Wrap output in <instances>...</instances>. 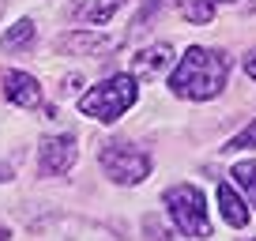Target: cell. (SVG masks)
<instances>
[{
	"instance_id": "cell-12",
	"label": "cell",
	"mask_w": 256,
	"mask_h": 241,
	"mask_svg": "<svg viewBox=\"0 0 256 241\" xmlns=\"http://www.w3.org/2000/svg\"><path fill=\"white\" fill-rule=\"evenodd\" d=\"M181 12H184V19H192L196 26H208L211 19H215V4H211V0H184Z\"/></svg>"
},
{
	"instance_id": "cell-14",
	"label": "cell",
	"mask_w": 256,
	"mask_h": 241,
	"mask_svg": "<svg viewBox=\"0 0 256 241\" xmlns=\"http://www.w3.org/2000/svg\"><path fill=\"white\" fill-rule=\"evenodd\" d=\"M245 147H256V120H252V124H248L245 132H238V136H234L230 144L222 147V151H245Z\"/></svg>"
},
{
	"instance_id": "cell-8",
	"label": "cell",
	"mask_w": 256,
	"mask_h": 241,
	"mask_svg": "<svg viewBox=\"0 0 256 241\" xmlns=\"http://www.w3.org/2000/svg\"><path fill=\"white\" fill-rule=\"evenodd\" d=\"M170 64H174V46L162 42V46H151V49L132 56V76H136V80H158Z\"/></svg>"
},
{
	"instance_id": "cell-1",
	"label": "cell",
	"mask_w": 256,
	"mask_h": 241,
	"mask_svg": "<svg viewBox=\"0 0 256 241\" xmlns=\"http://www.w3.org/2000/svg\"><path fill=\"white\" fill-rule=\"evenodd\" d=\"M226 80H230V56L218 53V49L192 46L188 53L177 60L174 76H170V90H174L177 98L208 102V98H218L226 90Z\"/></svg>"
},
{
	"instance_id": "cell-19",
	"label": "cell",
	"mask_w": 256,
	"mask_h": 241,
	"mask_svg": "<svg viewBox=\"0 0 256 241\" xmlns=\"http://www.w3.org/2000/svg\"><path fill=\"white\" fill-rule=\"evenodd\" d=\"M252 241H256V238H252Z\"/></svg>"
},
{
	"instance_id": "cell-2",
	"label": "cell",
	"mask_w": 256,
	"mask_h": 241,
	"mask_svg": "<svg viewBox=\"0 0 256 241\" xmlns=\"http://www.w3.org/2000/svg\"><path fill=\"white\" fill-rule=\"evenodd\" d=\"M140 98V83L136 76H113V80L98 83V87H90L87 94L80 98V113L90 120H102V124H113V120H120L132 106H136Z\"/></svg>"
},
{
	"instance_id": "cell-11",
	"label": "cell",
	"mask_w": 256,
	"mask_h": 241,
	"mask_svg": "<svg viewBox=\"0 0 256 241\" xmlns=\"http://www.w3.org/2000/svg\"><path fill=\"white\" fill-rule=\"evenodd\" d=\"M34 23L30 19H19L16 26H8V30L0 34V49H4V53H23V49H30L34 46Z\"/></svg>"
},
{
	"instance_id": "cell-4",
	"label": "cell",
	"mask_w": 256,
	"mask_h": 241,
	"mask_svg": "<svg viewBox=\"0 0 256 241\" xmlns=\"http://www.w3.org/2000/svg\"><path fill=\"white\" fill-rule=\"evenodd\" d=\"M98 162H102L106 177L117 181V185H140L151 174V154L132 147V144H106Z\"/></svg>"
},
{
	"instance_id": "cell-16",
	"label": "cell",
	"mask_w": 256,
	"mask_h": 241,
	"mask_svg": "<svg viewBox=\"0 0 256 241\" xmlns=\"http://www.w3.org/2000/svg\"><path fill=\"white\" fill-rule=\"evenodd\" d=\"M4 181H12V166H4V162H0V185H4Z\"/></svg>"
},
{
	"instance_id": "cell-10",
	"label": "cell",
	"mask_w": 256,
	"mask_h": 241,
	"mask_svg": "<svg viewBox=\"0 0 256 241\" xmlns=\"http://www.w3.org/2000/svg\"><path fill=\"white\" fill-rule=\"evenodd\" d=\"M124 4V0H87L80 12H76V19L87 26H106L113 16H117V8Z\"/></svg>"
},
{
	"instance_id": "cell-17",
	"label": "cell",
	"mask_w": 256,
	"mask_h": 241,
	"mask_svg": "<svg viewBox=\"0 0 256 241\" xmlns=\"http://www.w3.org/2000/svg\"><path fill=\"white\" fill-rule=\"evenodd\" d=\"M12 238V230H8V226H0V241H8Z\"/></svg>"
},
{
	"instance_id": "cell-6",
	"label": "cell",
	"mask_w": 256,
	"mask_h": 241,
	"mask_svg": "<svg viewBox=\"0 0 256 241\" xmlns=\"http://www.w3.org/2000/svg\"><path fill=\"white\" fill-rule=\"evenodd\" d=\"M56 46L64 53H76V56H106L120 46V38H110V34H94V30H72L64 34Z\"/></svg>"
},
{
	"instance_id": "cell-9",
	"label": "cell",
	"mask_w": 256,
	"mask_h": 241,
	"mask_svg": "<svg viewBox=\"0 0 256 241\" xmlns=\"http://www.w3.org/2000/svg\"><path fill=\"white\" fill-rule=\"evenodd\" d=\"M218 211H222V218L234 226V230H241V226L248 222V208H245V200H241L238 192H234V185H218Z\"/></svg>"
},
{
	"instance_id": "cell-3",
	"label": "cell",
	"mask_w": 256,
	"mask_h": 241,
	"mask_svg": "<svg viewBox=\"0 0 256 241\" xmlns=\"http://www.w3.org/2000/svg\"><path fill=\"white\" fill-rule=\"evenodd\" d=\"M166 211L184 238H211V218L204 208V192L192 185H174L166 192Z\"/></svg>"
},
{
	"instance_id": "cell-18",
	"label": "cell",
	"mask_w": 256,
	"mask_h": 241,
	"mask_svg": "<svg viewBox=\"0 0 256 241\" xmlns=\"http://www.w3.org/2000/svg\"><path fill=\"white\" fill-rule=\"evenodd\" d=\"M211 4H230V0H211Z\"/></svg>"
},
{
	"instance_id": "cell-15",
	"label": "cell",
	"mask_w": 256,
	"mask_h": 241,
	"mask_svg": "<svg viewBox=\"0 0 256 241\" xmlns=\"http://www.w3.org/2000/svg\"><path fill=\"white\" fill-rule=\"evenodd\" d=\"M245 76L256 83V53H248V56H245Z\"/></svg>"
},
{
	"instance_id": "cell-13",
	"label": "cell",
	"mask_w": 256,
	"mask_h": 241,
	"mask_svg": "<svg viewBox=\"0 0 256 241\" xmlns=\"http://www.w3.org/2000/svg\"><path fill=\"white\" fill-rule=\"evenodd\" d=\"M230 177H234V185H238V188H245V192L256 200V158L238 162V166L230 170Z\"/></svg>"
},
{
	"instance_id": "cell-5",
	"label": "cell",
	"mask_w": 256,
	"mask_h": 241,
	"mask_svg": "<svg viewBox=\"0 0 256 241\" xmlns=\"http://www.w3.org/2000/svg\"><path fill=\"white\" fill-rule=\"evenodd\" d=\"M80 158V147H76V136H46L38 147V170L42 177H64Z\"/></svg>"
},
{
	"instance_id": "cell-7",
	"label": "cell",
	"mask_w": 256,
	"mask_h": 241,
	"mask_svg": "<svg viewBox=\"0 0 256 241\" xmlns=\"http://www.w3.org/2000/svg\"><path fill=\"white\" fill-rule=\"evenodd\" d=\"M4 98L19 110H38L42 106V83L26 72H8L4 76Z\"/></svg>"
}]
</instances>
